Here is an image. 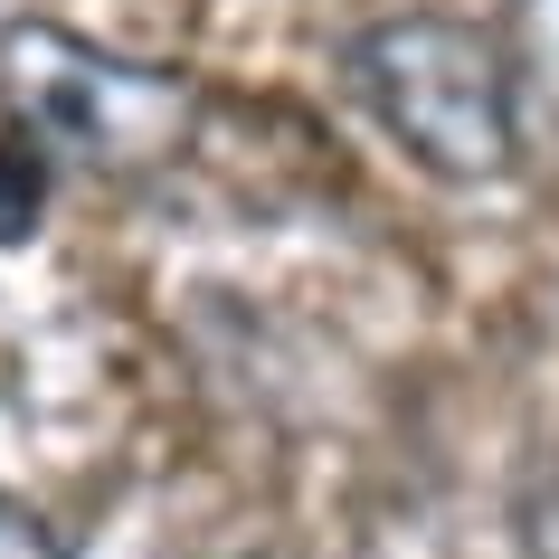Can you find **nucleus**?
I'll return each mask as SVG.
<instances>
[{"label":"nucleus","mask_w":559,"mask_h":559,"mask_svg":"<svg viewBox=\"0 0 559 559\" xmlns=\"http://www.w3.org/2000/svg\"><path fill=\"white\" fill-rule=\"evenodd\" d=\"M29 218H38V143L10 123V143H0V247L29 228Z\"/></svg>","instance_id":"nucleus-3"},{"label":"nucleus","mask_w":559,"mask_h":559,"mask_svg":"<svg viewBox=\"0 0 559 559\" xmlns=\"http://www.w3.org/2000/svg\"><path fill=\"white\" fill-rule=\"evenodd\" d=\"M360 105L380 133L437 180H502L522 152V105H512V48L484 20L455 10H399L342 48Z\"/></svg>","instance_id":"nucleus-1"},{"label":"nucleus","mask_w":559,"mask_h":559,"mask_svg":"<svg viewBox=\"0 0 559 559\" xmlns=\"http://www.w3.org/2000/svg\"><path fill=\"white\" fill-rule=\"evenodd\" d=\"M0 559H67V540L38 522L20 493H0Z\"/></svg>","instance_id":"nucleus-4"},{"label":"nucleus","mask_w":559,"mask_h":559,"mask_svg":"<svg viewBox=\"0 0 559 559\" xmlns=\"http://www.w3.org/2000/svg\"><path fill=\"white\" fill-rule=\"evenodd\" d=\"M0 105L38 152H67L105 180H143L180 162L200 133V86L180 67L115 58L58 20H10L0 29Z\"/></svg>","instance_id":"nucleus-2"}]
</instances>
